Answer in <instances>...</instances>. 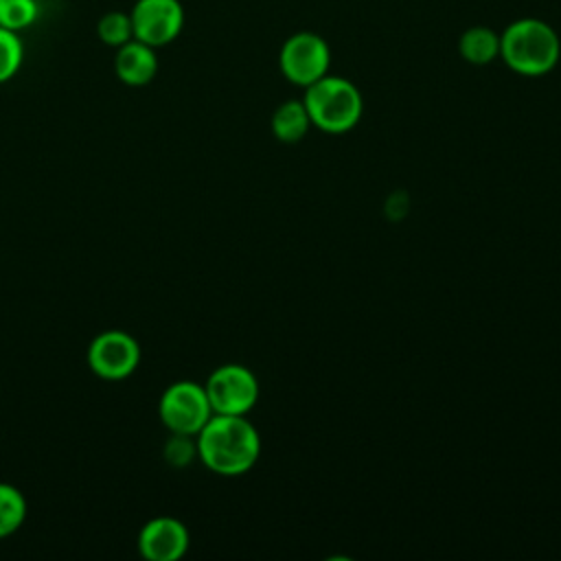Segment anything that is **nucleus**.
<instances>
[{
  "label": "nucleus",
  "mask_w": 561,
  "mask_h": 561,
  "mask_svg": "<svg viewBox=\"0 0 561 561\" xmlns=\"http://www.w3.org/2000/svg\"><path fill=\"white\" fill-rule=\"evenodd\" d=\"M197 456L219 476L245 473L261 454V438L245 414H213L195 436Z\"/></svg>",
  "instance_id": "nucleus-1"
},
{
  "label": "nucleus",
  "mask_w": 561,
  "mask_h": 561,
  "mask_svg": "<svg viewBox=\"0 0 561 561\" xmlns=\"http://www.w3.org/2000/svg\"><path fill=\"white\" fill-rule=\"evenodd\" d=\"M500 57L517 75L541 77L557 66L561 39L548 22L519 18L500 33Z\"/></svg>",
  "instance_id": "nucleus-2"
},
{
  "label": "nucleus",
  "mask_w": 561,
  "mask_h": 561,
  "mask_svg": "<svg viewBox=\"0 0 561 561\" xmlns=\"http://www.w3.org/2000/svg\"><path fill=\"white\" fill-rule=\"evenodd\" d=\"M313 127L327 134H344L353 129L364 112L359 88L335 75H324L305 88L302 99Z\"/></svg>",
  "instance_id": "nucleus-3"
},
{
  "label": "nucleus",
  "mask_w": 561,
  "mask_h": 561,
  "mask_svg": "<svg viewBox=\"0 0 561 561\" xmlns=\"http://www.w3.org/2000/svg\"><path fill=\"white\" fill-rule=\"evenodd\" d=\"M158 414L171 434L197 436V432L213 416V408L204 386L195 381H175L162 392Z\"/></svg>",
  "instance_id": "nucleus-4"
},
{
  "label": "nucleus",
  "mask_w": 561,
  "mask_h": 561,
  "mask_svg": "<svg viewBox=\"0 0 561 561\" xmlns=\"http://www.w3.org/2000/svg\"><path fill=\"white\" fill-rule=\"evenodd\" d=\"M278 66L287 81L307 88L329 75L331 48L318 33L300 31L283 42Z\"/></svg>",
  "instance_id": "nucleus-5"
},
{
  "label": "nucleus",
  "mask_w": 561,
  "mask_h": 561,
  "mask_svg": "<svg viewBox=\"0 0 561 561\" xmlns=\"http://www.w3.org/2000/svg\"><path fill=\"white\" fill-rule=\"evenodd\" d=\"M213 414H245L259 399L254 373L241 364H224L204 383Z\"/></svg>",
  "instance_id": "nucleus-6"
},
{
  "label": "nucleus",
  "mask_w": 561,
  "mask_h": 561,
  "mask_svg": "<svg viewBox=\"0 0 561 561\" xmlns=\"http://www.w3.org/2000/svg\"><path fill=\"white\" fill-rule=\"evenodd\" d=\"M88 364L94 375L118 381L138 368L140 346L136 337L125 331H103L88 346Z\"/></svg>",
  "instance_id": "nucleus-7"
},
{
  "label": "nucleus",
  "mask_w": 561,
  "mask_h": 561,
  "mask_svg": "<svg viewBox=\"0 0 561 561\" xmlns=\"http://www.w3.org/2000/svg\"><path fill=\"white\" fill-rule=\"evenodd\" d=\"M129 15L134 39L153 48L171 44L184 28V7L180 0H136Z\"/></svg>",
  "instance_id": "nucleus-8"
},
{
  "label": "nucleus",
  "mask_w": 561,
  "mask_h": 561,
  "mask_svg": "<svg viewBox=\"0 0 561 561\" xmlns=\"http://www.w3.org/2000/svg\"><path fill=\"white\" fill-rule=\"evenodd\" d=\"M138 550L147 561H178L188 550V530L175 517H153L140 528Z\"/></svg>",
  "instance_id": "nucleus-9"
},
{
  "label": "nucleus",
  "mask_w": 561,
  "mask_h": 561,
  "mask_svg": "<svg viewBox=\"0 0 561 561\" xmlns=\"http://www.w3.org/2000/svg\"><path fill=\"white\" fill-rule=\"evenodd\" d=\"M114 72L127 85H134V88L147 85L158 72L156 48L145 42L129 39L127 44L116 48Z\"/></svg>",
  "instance_id": "nucleus-10"
},
{
  "label": "nucleus",
  "mask_w": 561,
  "mask_h": 561,
  "mask_svg": "<svg viewBox=\"0 0 561 561\" xmlns=\"http://www.w3.org/2000/svg\"><path fill=\"white\" fill-rule=\"evenodd\" d=\"M458 53L473 66H486L500 57V33L491 26H471L460 35Z\"/></svg>",
  "instance_id": "nucleus-11"
},
{
  "label": "nucleus",
  "mask_w": 561,
  "mask_h": 561,
  "mask_svg": "<svg viewBox=\"0 0 561 561\" xmlns=\"http://www.w3.org/2000/svg\"><path fill=\"white\" fill-rule=\"evenodd\" d=\"M311 121L302 101H285L272 114V131L280 142H298L309 131Z\"/></svg>",
  "instance_id": "nucleus-12"
},
{
  "label": "nucleus",
  "mask_w": 561,
  "mask_h": 561,
  "mask_svg": "<svg viewBox=\"0 0 561 561\" xmlns=\"http://www.w3.org/2000/svg\"><path fill=\"white\" fill-rule=\"evenodd\" d=\"M26 517V500L13 484L0 482V539L13 535Z\"/></svg>",
  "instance_id": "nucleus-13"
},
{
  "label": "nucleus",
  "mask_w": 561,
  "mask_h": 561,
  "mask_svg": "<svg viewBox=\"0 0 561 561\" xmlns=\"http://www.w3.org/2000/svg\"><path fill=\"white\" fill-rule=\"evenodd\" d=\"M96 35L103 44H107L112 48L127 44L129 39H134L131 15L123 13V11H107L96 22Z\"/></svg>",
  "instance_id": "nucleus-14"
},
{
  "label": "nucleus",
  "mask_w": 561,
  "mask_h": 561,
  "mask_svg": "<svg viewBox=\"0 0 561 561\" xmlns=\"http://www.w3.org/2000/svg\"><path fill=\"white\" fill-rule=\"evenodd\" d=\"M37 0H0V26L9 31H24L37 20Z\"/></svg>",
  "instance_id": "nucleus-15"
},
{
  "label": "nucleus",
  "mask_w": 561,
  "mask_h": 561,
  "mask_svg": "<svg viewBox=\"0 0 561 561\" xmlns=\"http://www.w3.org/2000/svg\"><path fill=\"white\" fill-rule=\"evenodd\" d=\"M24 59V46L15 31L0 26V83L15 77Z\"/></svg>",
  "instance_id": "nucleus-16"
},
{
  "label": "nucleus",
  "mask_w": 561,
  "mask_h": 561,
  "mask_svg": "<svg viewBox=\"0 0 561 561\" xmlns=\"http://www.w3.org/2000/svg\"><path fill=\"white\" fill-rule=\"evenodd\" d=\"M197 456V443L193 436L173 434L164 445V460L173 467H184Z\"/></svg>",
  "instance_id": "nucleus-17"
}]
</instances>
